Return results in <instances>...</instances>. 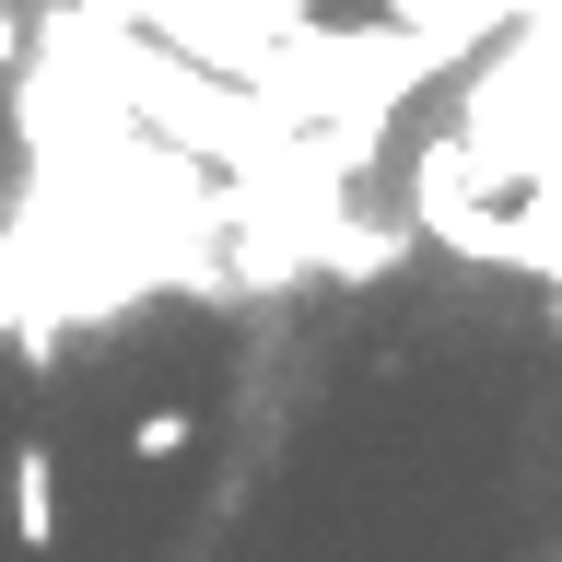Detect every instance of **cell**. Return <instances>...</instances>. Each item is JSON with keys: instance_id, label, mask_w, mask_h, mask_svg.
<instances>
[{"instance_id": "1", "label": "cell", "mask_w": 562, "mask_h": 562, "mask_svg": "<svg viewBox=\"0 0 562 562\" xmlns=\"http://www.w3.org/2000/svg\"><path fill=\"white\" fill-rule=\"evenodd\" d=\"M0 481H12V551H47L59 539V457L24 434V446L0 457Z\"/></svg>"}, {"instance_id": "2", "label": "cell", "mask_w": 562, "mask_h": 562, "mask_svg": "<svg viewBox=\"0 0 562 562\" xmlns=\"http://www.w3.org/2000/svg\"><path fill=\"white\" fill-rule=\"evenodd\" d=\"M188 446H200V422H188V411H140L130 422V457H140V469H165V457H188Z\"/></svg>"}, {"instance_id": "3", "label": "cell", "mask_w": 562, "mask_h": 562, "mask_svg": "<svg viewBox=\"0 0 562 562\" xmlns=\"http://www.w3.org/2000/svg\"><path fill=\"white\" fill-rule=\"evenodd\" d=\"M24 59V12H12V0H0V70Z\"/></svg>"}]
</instances>
